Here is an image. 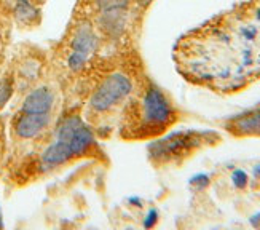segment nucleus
Segmentation results:
<instances>
[{
	"mask_svg": "<svg viewBox=\"0 0 260 230\" xmlns=\"http://www.w3.org/2000/svg\"><path fill=\"white\" fill-rule=\"evenodd\" d=\"M236 128L240 131H244V133H255V131H260V110L247 115V117L241 119L238 123H236Z\"/></svg>",
	"mask_w": 260,
	"mask_h": 230,
	"instance_id": "7",
	"label": "nucleus"
},
{
	"mask_svg": "<svg viewBox=\"0 0 260 230\" xmlns=\"http://www.w3.org/2000/svg\"><path fill=\"white\" fill-rule=\"evenodd\" d=\"M99 4L107 10H117L126 4V0H99Z\"/></svg>",
	"mask_w": 260,
	"mask_h": 230,
	"instance_id": "9",
	"label": "nucleus"
},
{
	"mask_svg": "<svg viewBox=\"0 0 260 230\" xmlns=\"http://www.w3.org/2000/svg\"><path fill=\"white\" fill-rule=\"evenodd\" d=\"M233 182H235V186L236 187H240V189H243L246 184H247V175L244 171H241V169H238V171H235L233 172Z\"/></svg>",
	"mask_w": 260,
	"mask_h": 230,
	"instance_id": "8",
	"label": "nucleus"
},
{
	"mask_svg": "<svg viewBox=\"0 0 260 230\" xmlns=\"http://www.w3.org/2000/svg\"><path fill=\"white\" fill-rule=\"evenodd\" d=\"M139 2H141L142 5H147V4H150V2H152V0H139Z\"/></svg>",
	"mask_w": 260,
	"mask_h": 230,
	"instance_id": "11",
	"label": "nucleus"
},
{
	"mask_svg": "<svg viewBox=\"0 0 260 230\" xmlns=\"http://www.w3.org/2000/svg\"><path fill=\"white\" fill-rule=\"evenodd\" d=\"M169 102L158 90H149L142 101V119L149 126H163L171 120Z\"/></svg>",
	"mask_w": 260,
	"mask_h": 230,
	"instance_id": "3",
	"label": "nucleus"
},
{
	"mask_svg": "<svg viewBox=\"0 0 260 230\" xmlns=\"http://www.w3.org/2000/svg\"><path fill=\"white\" fill-rule=\"evenodd\" d=\"M96 47V37L88 24L82 26L77 31L75 39H74V53L69 58V66L77 71V69L83 67V64L86 63L88 56L91 54V51Z\"/></svg>",
	"mask_w": 260,
	"mask_h": 230,
	"instance_id": "4",
	"label": "nucleus"
},
{
	"mask_svg": "<svg viewBox=\"0 0 260 230\" xmlns=\"http://www.w3.org/2000/svg\"><path fill=\"white\" fill-rule=\"evenodd\" d=\"M155 221H156V211L152 210L149 214H147V219H145L144 225H145V227H152V225L155 224Z\"/></svg>",
	"mask_w": 260,
	"mask_h": 230,
	"instance_id": "10",
	"label": "nucleus"
},
{
	"mask_svg": "<svg viewBox=\"0 0 260 230\" xmlns=\"http://www.w3.org/2000/svg\"><path fill=\"white\" fill-rule=\"evenodd\" d=\"M53 106V96L47 88H39L26 98L22 104L24 113H48Z\"/></svg>",
	"mask_w": 260,
	"mask_h": 230,
	"instance_id": "6",
	"label": "nucleus"
},
{
	"mask_svg": "<svg viewBox=\"0 0 260 230\" xmlns=\"http://www.w3.org/2000/svg\"><path fill=\"white\" fill-rule=\"evenodd\" d=\"M93 141V133L88 126L78 117H69L61 123L56 142L45 151L43 162L48 165L64 163L75 155H82Z\"/></svg>",
	"mask_w": 260,
	"mask_h": 230,
	"instance_id": "1",
	"label": "nucleus"
},
{
	"mask_svg": "<svg viewBox=\"0 0 260 230\" xmlns=\"http://www.w3.org/2000/svg\"><path fill=\"white\" fill-rule=\"evenodd\" d=\"M129 91H131V80L123 74H115L109 77L96 90V93L91 98V106L98 112L109 110L117 102L125 99L129 95Z\"/></svg>",
	"mask_w": 260,
	"mask_h": 230,
	"instance_id": "2",
	"label": "nucleus"
},
{
	"mask_svg": "<svg viewBox=\"0 0 260 230\" xmlns=\"http://www.w3.org/2000/svg\"><path fill=\"white\" fill-rule=\"evenodd\" d=\"M50 115L48 113H24L16 125V133L21 137H34L37 136L45 126L48 125Z\"/></svg>",
	"mask_w": 260,
	"mask_h": 230,
	"instance_id": "5",
	"label": "nucleus"
},
{
	"mask_svg": "<svg viewBox=\"0 0 260 230\" xmlns=\"http://www.w3.org/2000/svg\"><path fill=\"white\" fill-rule=\"evenodd\" d=\"M4 227V224H2V216H0V228Z\"/></svg>",
	"mask_w": 260,
	"mask_h": 230,
	"instance_id": "12",
	"label": "nucleus"
}]
</instances>
